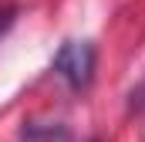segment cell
<instances>
[{"mask_svg": "<svg viewBox=\"0 0 145 142\" xmlns=\"http://www.w3.org/2000/svg\"><path fill=\"white\" fill-rule=\"evenodd\" d=\"M14 14H17V7H10V3H3V7H0V34L14 24Z\"/></svg>", "mask_w": 145, "mask_h": 142, "instance_id": "3957f363", "label": "cell"}, {"mask_svg": "<svg viewBox=\"0 0 145 142\" xmlns=\"http://www.w3.org/2000/svg\"><path fill=\"white\" fill-rule=\"evenodd\" d=\"M51 68L57 78L68 81V88L81 91L91 85V74H95V47L91 41H64L51 61Z\"/></svg>", "mask_w": 145, "mask_h": 142, "instance_id": "6da1fadb", "label": "cell"}, {"mask_svg": "<svg viewBox=\"0 0 145 142\" xmlns=\"http://www.w3.org/2000/svg\"><path fill=\"white\" fill-rule=\"evenodd\" d=\"M20 142H74L64 122H27L20 129Z\"/></svg>", "mask_w": 145, "mask_h": 142, "instance_id": "7a4b0ae2", "label": "cell"}]
</instances>
